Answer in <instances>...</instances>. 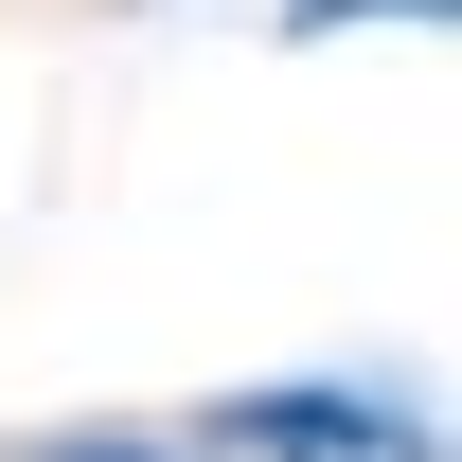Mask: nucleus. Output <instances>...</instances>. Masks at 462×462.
<instances>
[{"instance_id": "f257e3e1", "label": "nucleus", "mask_w": 462, "mask_h": 462, "mask_svg": "<svg viewBox=\"0 0 462 462\" xmlns=\"http://www.w3.org/2000/svg\"><path fill=\"white\" fill-rule=\"evenodd\" d=\"M214 445L231 462H427V409H392V392H231Z\"/></svg>"}, {"instance_id": "f03ea898", "label": "nucleus", "mask_w": 462, "mask_h": 462, "mask_svg": "<svg viewBox=\"0 0 462 462\" xmlns=\"http://www.w3.org/2000/svg\"><path fill=\"white\" fill-rule=\"evenodd\" d=\"M18 462H178V445H143V427H54V445H18Z\"/></svg>"}, {"instance_id": "7ed1b4c3", "label": "nucleus", "mask_w": 462, "mask_h": 462, "mask_svg": "<svg viewBox=\"0 0 462 462\" xmlns=\"http://www.w3.org/2000/svg\"><path fill=\"white\" fill-rule=\"evenodd\" d=\"M374 18H445V0H302L285 36H374Z\"/></svg>"}]
</instances>
